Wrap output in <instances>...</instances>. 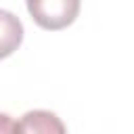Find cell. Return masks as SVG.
<instances>
[{
  "instance_id": "3",
  "label": "cell",
  "mask_w": 134,
  "mask_h": 134,
  "mask_svg": "<svg viewBox=\"0 0 134 134\" xmlns=\"http://www.w3.org/2000/svg\"><path fill=\"white\" fill-rule=\"evenodd\" d=\"M23 42V23L10 10L0 8V59L10 57Z\"/></svg>"
},
{
  "instance_id": "1",
  "label": "cell",
  "mask_w": 134,
  "mask_h": 134,
  "mask_svg": "<svg viewBox=\"0 0 134 134\" xmlns=\"http://www.w3.org/2000/svg\"><path fill=\"white\" fill-rule=\"evenodd\" d=\"M31 19L48 31L69 27L80 15V0H27Z\"/></svg>"
},
{
  "instance_id": "4",
  "label": "cell",
  "mask_w": 134,
  "mask_h": 134,
  "mask_svg": "<svg viewBox=\"0 0 134 134\" xmlns=\"http://www.w3.org/2000/svg\"><path fill=\"white\" fill-rule=\"evenodd\" d=\"M0 134H17V121L8 113H0Z\"/></svg>"
},
{
  "instance_id": "2",
  "label": "cell",
  "mask_w": 134,
  "mask_h": 134,
  "mask_svg": "<svg viewBox=\"0 0 134 134\" xmlns=\"http://www.w3.org/2000/svg\"><path fill=\"white\" fill-rule=\"evenodd\" d=\"M17 134H67L61 117L46 109H34L17 121Z\"/></svg>"
}]
</instances>
